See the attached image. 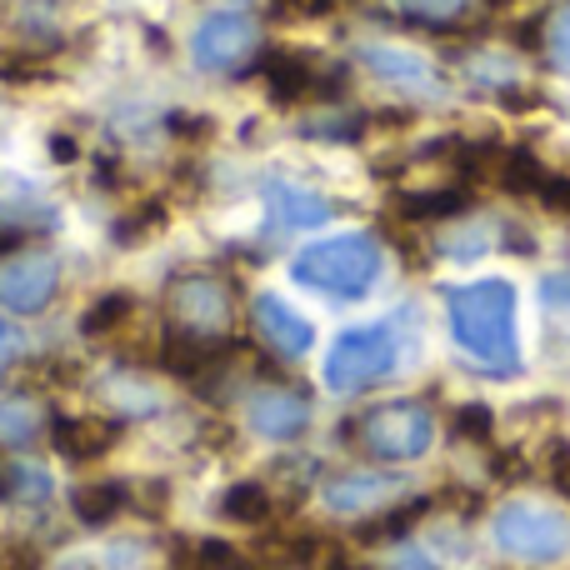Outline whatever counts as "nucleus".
I'll use <instances>...</instances> for the list:
<instances>
[{
	"label": "nucleus",
	"mask_w": 570,
	"mask_h": 570,
	"mask_svg": "<svg viewBox=\"0 0 570 570\" xmlns=\"http://www.w3.org/2000/svg\"><path fill=\"white\" fill-rule=\"evenodd\" d=\"M130 311H136V305H130V295H126V291H116V295H100V301L90 305L86 315H80V331H86L90 341H106L110 331H120V325L130 321Z\"/></svg>",
	"instance_id": "21"
},
{
	"label": "nucleus",
	"mask_w": 570,
	"mask_h": 570,
	"mask_svg": "<svg viewBox=\"0 0 570 570\" xmlns=\"http://www.w3.org/2000/svg\"><path fill=\"white\" fill-rule=\"evenodd\" d=\"M471 206V190L465 186H455V190H421V196H405L401 200V216L405 220H451V216H461V210Z\"/></svg>",
	"instance_id": "18"
},
{
	"label": "nucleus",
	"mask_w": 570,
	"mask_h": 570,
	"mask_svg": "<svg viewBox=\"0 0 570 570\" xmlns=\"http://www.w3.org/2000/svg\"><path fill=\"white\" fill-rule=\"evenodd\" d=\"M160 365H166L170 375H186V381H196L206 365H216V355H210V345L200 341V335L176 331V335H166V345H160Z\"/></svg>",
	"instance_id": "17"
},
{
	"label": "nucleus",
	"mask_w": 570,
	"mask_h": 570,
	"mask_svg": "<svg viewBox=\"0 0 570 570\" xmlns=\"http://www.w3.org/2000/svg\"><path fill=\"white\" fill-rule=\"evenodd\" d=\"M541 200H546L551 210H561V216H570V180H546Z\"/></svg>",
	"instance_id": "31"
},
{
	"label": "nucleus",
	"mask_w": 570,
	"mask_h": 570,
	"mask_svg": "<svg viewBox=\"0 0 570 570\" xmlns=\"http://www.w3.org/2000/svg\"><path fill=\"white\" fill-rule=\"evenodd\" d=\"M546 311H551L556 321L570 325V271H561V276L546 281Z\"/></svg>",
	"instance_id": "28"
},
{
	"label": "nucleus",
	"mask_w": 570,
	"mask_h": 570,
	"mask_svg": "<svg viewBox=\"0 0 570 570\" xmlns=\"http://www.w3.org/2000/svg\"><path fill=\"white\" fill-rule=\"evenodd\" d=\"M425 511H431V501H411V505H395V511L375 515V521L361 525V546H391V541H401V535L411 531V525L421 521Z\"/></svg>",
	"instance_id": "19"
},
{
	"label": "nucleus",
	"mask_w": 570,
	"mask_h": 570,
	"mask_svg": "<svg viewBox=\"0 0 570 570\" xmlns=\"http://www.w3.org/2000/svg\"><path fill=\"white\" fill-rule=\"evenodd\" d=\"M116 441H120V425L100 421V415H56V421H50V445L76 465L100 461Z\"/></svg>",
	"instance_id": "7"
},
{
	"label": "nucleus",
	"mask_w": 570,
	"mask_h": 570,
	"mask_svg": "<svg viewBox=\"0 0 570 570\" xmlns=\"http://www.w3.org/2000/svg\"><path fill=\"white\" fill-rule=\"evenodd\" d=\"M491 6H511V0H491Z\"/></svg>",
	"instance_id": "36"
},
{
	"label": "nucleus",
	"mask_w": 570,
	"mask_h": 570,
	"mask_svg": "<svg viewBox=\"0 0 570 570\" xmlns=\"http://www.w3.org/2000/svg\"><path fill=\"white\" fill-rule=\"evenodd\" d=\"M126 485L120 481H90V485H80L76 491V515L86 525H110L120 511H126Z\"/></svg>",
	"instance_id": "16"
},
{
	"label": "nucleus",
	"mask_w": 570,
	"mask_h": 570,
	"mask_svg": "<svg viewBox=\"0 0 570 570\" xmlns=\"http://www.w3.org/2000/svg\"><path fill=\"white\" fill-rule=\"evenodd\" d=\"M556 50H561V60L570 66V10H566L561 20H556Z\"/></svg>",
	"instance_id": "32"
},
{
	"label": "nucleus",
	"mask_w": 570,
	"mask_h": 570,
	"mask_svg": "<svg viewBox=\"0 0 570 570\" xmlns=\"http://www.w3.org/2000/svg\"><path fill=\"white\" fill-rule=\"evenodd\" d=\"M250 50V26L240 16H210L206 26L196 30V60L206 70H230L240 66Z\"/></svg>",
	"instance_id": "9"
},
{
	"label": "nucleus",
	"mask_w": 570,
	"mask_h": 570,
	"mask_svg": "<svg viewBox=\"0 0 570 570\" xmlns=\"http://www.w3.org/2000/svg\"><path fill=\"white\" fill-rule=\"evenodd\" d=\"M546 166L531 156V150H501V166H495V186L511 190V196H541L546 190Z\"/></svg>",
	"instance_id": "13"
},
{
	"label": "nucleus",
	"mask_w": 570,
	"mask_h": 570,
	"mask_svg": "<svg viewBox=\"0 0 570 570\" xmlns=\"http://www.w3.org/2000/svg\"><path fill=\"white\" fill-rule=\"evenodd\" d=\"M220 515L236 525H266L276 515V501H271V491L261 481H240L220 495Z\"/></svg>",
	"instance_id": "14"
},
{
	"label": "nucleus",
	"mask_w": 570,
	"mask_h": 570,
	"mask_svg": "<svg viewBox=\"0 0 570 570\" xmlns=\"http://www.w3.org/2000/svg\"><path fill=\"white\" fill-rule=\"evenodd\" d=\"M10 491V471H6V465H0V495H6Z\"/></svg>",
	"instance_id": "35"
},
{
	"label": "nucleus",
	"mask_w": 570,
	"mask_h": 570,
	"mask_svg": "<svg viewBox=\"0 0 570 570\" xmlns=\"http://www.w3.org/2000/svg\"><path fill=\"white\" fill-rule=\"evenodd\" d=\"M491 425H495L491 405H461V411H455V435H465V441H485Z\"/></svg>",
	"instance_id": "26"
},
{
	"label": "nucleus",
	"mask_w": 570,
	"mask_h": 570,
	"mask_svg": "<svg viewBox=\"0 0 570 570\" xmlns=\"http://www.w3.org/2000/svg\"><path fill=\"white\" fill-rule=\"evenodd\" d=\"M491 531H495V546L525 566H551L570 551V521L546 511V505H525V501L505 505Z\"/></svg>",
	"instance_id": "3"
},
{
	"label": "nucleus",
	"mask_w": 570,
	"mask_h": 570,
	"mask_svg": "<svg viewBox=\"0 0 570 570\" xmlns=\"http://www.w3.org/2000/svg\"><path fill=\"white\" fill-rule=\"evenodd\" d=\"M365 66L385 70V80H415V86L425 80V60L401 56V50H371V56H365Z\"/></svg>",
	"instance_id": "24"
},
{
	"label": "nucleus",
	"mask_w": 570,
	"mask_h": 570,
	"mask_svg": "<svg viewBox=\"0 0 570 570\" xmlns=\"http://www.w3.org/2000/svg\"><path fill=\"white\" fill-rule=\"evenodd\" d=\"M271 216H276L281 226H321V220L331 216V206L301 186H271Z\"/></svg>",
	"instance_id": "15"
},
{
	"label": "nucleus",
	"mask_w": 570,
	"mask_h": 570,
	"mask_svg": "<svg viewBox=\"0 0 570 570\" xmlns=\"http://www.w3.org/2000/svg\"><path fill=\"white\" fill-rule=\"evenodd\" d=\"M40 566H46V556H40V546H30V541H16L0 551V570H40Z\"/></svg>",
	"instance_id": "27"
},
{
	"label": "nucleus",
	"mask_w": 570,
	"mask_h": 570,
	"mask_svg": "<svg viewBox=\"0 0 570 570\" xmlns=\"http://www.w3.org/2000/svg\"><path fill=\"white\" fill-rule=\"evenodd\" d=\"M250 431L256 435H271V441H291V435L305 431V421H311V405L301 401V395L291 391H271V395H256L246 411Z\"/></svg>",
	"instance_id": "10"
},
{
	"label": "nucleus",
	"mask_w": 570,
	"mask_h": 570,
	"mask_svg": "<svg viewBox=\"0 0 570 570\" xmlns=\"http://www.w3.org/2000/svg\"><path fill=\"white\" fill-rule=\"evenodd\" d=\"M261 80H266L271 100L276 106H305V100H325V96H341V80H325L311 60L291 56V50H271L261 60Z\"/></svg>",
	"instance_id": "6"
},
{
	"label": "nucleus",
	"mask_w": 570,
	"mask_h": 570,
	"mask_svg": "<svg viewBox=\"0 0 570 570\" xmlns=\"http://www.w3.org/2000/svg\"><path fill=\"white\" fill-rule=\"evenodd\" d=\"M170 311L186 315V321H206V315L226 311V295L210 276H180L170 285Z\"/></svg>",
	"instance_id": "12"
},
{
	"label": "nucleus",
	"mask_w": 570,
	"mask_h": 570,
	"mask_svg": "<svg viewBox=\"0 0 570 570\" xmlns=\"http://www.w3.org/2000/svg\"><path fill=\"white\" fill-rule=\"evenodd\" d=\"M551 485L570 501V441L551 445Z\"/></svg>",
	"instance_id": "30"
},
{
	"label": "nucleus",
	"mask_w": 570,
	"mask_h": 570,
	"mask_svg": "<svg viewBox=\"0 0 570 570\" xmlns=\"http://www.w3.org/2000/svg\"><path fill=\"white\" fill-rule=\"evenodd\" d=\"M160 226H166V206L160 200H140L130 216L116 220V246H146Z\"/></svg>",
	"instance_id": "22"
},
{
	"label": "nucleus",
	"mask_w": 570,
	"mask_h": 570,
	"mask_svg": "<svg viewBox=\"0 0 570 570\" xmlns=\"http://www.w3.org/2000/svg\"><path fill=\"white\" fill-rule=\"evenodd\" d=\"M435 441V421L421 411V405H381L361 421V445L375 461H415L425 455Z\"/></svg>",
	"instance_id": "5"
},
{
	"label": "nucleus",
	"mask_w": 570,
	"mask_h": 570,
	"mask_svg": "<svg viewBox=\"0 0 570 570\" xmlns=\"http://www.w3.org/2000/svg\"><path fill=\"white\" fill-rule=\"evenodd\" d=\"M20 246H26V236H20V230H0V256H16Z\"/></svg>",
	"instance_id": "33"
},
{
	"label": "nucleus",
	"mask_w": 570,
	"mask_h": 570,
	"mask_svg": "<svg viewBox=\"0 0 570 570\" xmlns=\"http://www.w3.org/2000/svg\"><path fill=\"white\" fill-rule=\"evenodd\" d=\"M451 335L485 371H515V291L511 281H471L445 291Z\"/></svg>",
	"instance_id": "1"
},
{
	"label": "nucleus",
	"mask_w": 570,
	"mask_h": 570,
	"mask_svg": "<svg viewBox=\"0 0 570 570\" xmlns=\"http://www.w3.org/2000/svg\"><path fill=\"white\" fill-rule=\"evenodd\" d=\"M6 351H16V331H10V325H0V371H6Z\"/></svg>",
	"instance_id": "34"
},
{
	"label": "nucleus",
	"mask_w": 570,
	"mask_h": 570,
	"mask_svg": "<svg viewBox=\"0 0 570 570\" xmlns=\"http://www.w3.org/2000/svg\"><path fill=\"white\" fill-rule=\"evenodd\" d=\"M46 76V56H26V50H0V80H40Z\"/></svg>",
	"instance_id": "25"
},
{
	"label": "nucleus",
	"mask_w": 570,
	"mask_h": 570,
	"mask_svg": "<svg viewBox=\"0 0 570 570\" xmlns=\"http://www.w3.org/2000/svg\"><path fill=\"white\" fill-rule=\"evenodd\" d=\"M56 295V266L50 261H16L0 271V305L16 315H30Z\"/></svg>",
	"instance_id": "8"
},
{
	"label": "nucleus",
	"mask_w": 570,
	"mask_h": 570,
	"mask_svg": "<svg viewBox=\"0 0 570 570\" xmlns=\"http://www.w3.org/2000/svg\"><path fill=\"white\" fill-rule=\"evenodd\" d=\"M381 276V246L371 236L315 240L295 256V281L315 285L325 295H365Z\"/></svg>",
	"instance_id": "2"
},
{
	"label": "nucleus",
	"mask_w": 570,
	"mask_h": 570,
	"mask_svg": "<svg viewBox=\"0 0 570 570\" xmlns=\"http://www.w3.org/2000/svg\"><path fill=\"white\" fill-rule=\"evenodd\" d=\"M385 491H391L385 475H351V481L325 485V505H335V511H361V505L381 501Z\"/></svg>",
	"instance_id": "20"
},
{
	"label": "nucleus",
	"mask_w": 570,
	"mask_h": 570,
	"mask_svg": "<svg viewBox=\"0 0 570 570\" xmlns=\"http://www.w3.org/2000/svg\"><path fill=\"white\" fill-rule=\"evenodd\" d=\"M395 365V335L385 325H365V331H345L325 355V385L331 391H361V385L381 381Z\"/></svg>",
	"instance_id": "4"
},
{
	"label": "nucleus",
	"mask_w": 570,
	"mask_h": 570,
	"mask_svg": "<svg viewBox=\"0 0 570 570\" xmlns=\"http://www.w3.org/2000/svg\"><path fill=\"white\" fill-rule=\"evenodd\" d=\"M256 321H261V331L271 335V345L285 351V355H305L311 351V341H315L311 321H305L301 311H291V305H285L281 295H271V291L256 295Z\"/></svg>",
	"instance_id": "11"
},
{
	"label": "nucleus",
	"mask_w": 570,
	"mask_h": 570,
	"mask_svg": "<svg viewBox=\"0 0 570 570\" xmlns=\"http://www.w3.org/2000/svg\"><path fill=\"white\" fill-rule=\"evenodd\" d=\"M40 435V411L30 401H6L0 405V441L6 445H30Z\"/></svg>",
	"instance_id": "23"
},
{
	"label": "nucleus",
	"mask_w": 570,
	"mask_h": 570,
	"mask_svg": "<svg viewBox=\"0 0 570 570\" xmlns=\"http://www.w3.org/2000/svg\"><path fill=\"white\" fill-rule=\"evenodd\" d=\"M411 16H421V20H445V16H455V10L465 6V0H401Z\"/></svg>",
	"instance_id": "29"
}]
</instances>
